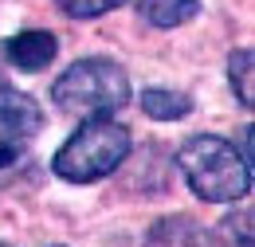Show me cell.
Here are the masks:
<instances>
[{
    "instance_id": "obj_5",
    "label": "cell",
    "mask_w": 255,
    "mask_h": 247,
    "mask_svg": "<svg viewBox=\"0 0 255 247\" xmlns=\"http://www.w3.org/2000/svg\"><path fill=\"white\" fill-rule=\"evenodd\" d=\"M145 247H236L224 232H208L192 216H165L153 224Z\"/></svg>"
},
{
    "instance_id": "obj_7",
    "label": "cell",
    "mask_w": 255,
    "mask_h": 247,
    "mask_svg": "<svg viewBox=\"0 0 255 247\" xmlns=\"http://www.w3.org/2000/svg\"><path fill=\"white\" fill-rule=\"evenodd\" d=\"M141 110L157 122H181L192 114V98L185 91H165V87H149L141 91Z\"/></svg>"
},
{
    "instance_id": "obj_10",
    "label": "cell",
    "mask_w": 255,
    "mask_h": 247,
    "mask_svg": "<svg viewBox=\"0 0 255 247\" xmlns=\"http://www.w3.org/2000/svg\"><path fill=\"white\" fill-rule=\"evenodd\" d=\"M59 4V12L71 16V20H95L102 12H110V8H122L126 0H55Z\"/></svg>"
},
{
    "instance_id": "obj_11",
    "label": "cell",
    "mask_w": 255,
    "mask_h": 247,
    "mask_svg": "<svg viewBox=\"0 0 255 247\" xmlns=\"http://www.w3.org/2000/svg\"><path fill=\"white\" fill-rule=\"evenodd\" d=\"M0 247H12V244H8V240H0Z\"/></svg>"
},
{
    "instance_id": "obj_3",
    "label": "cell",
    "mask_w": 255,
    "mask_h": 247,
    "mask_svg": "<svg viewBox=\"0 0 255 247\" xmlns=\"http://www.w3.org/2000/svg\"><path fill=\"white\" fill-rule=\"evenodd\" d=\"M51 102L63 114H118L129 102V79L114 59H75L63 75L51 83Z\"/></svg>"
},
{
    "instance_id": "obj_1",
    "label": "cell",
    "mask_w": 255,
    "mask_h": 247,
    "mask_svg": "<svg viewBox=\"0 0 255 247\" xmlns=\"http://www.w3.org/2000/svg\"><path fill=\"white\" fill-rule=\"evenodd\" d=\"M177 169L208 204H236L252 192V161L220 133H196L177 149Z\"/></svg>"
},
{
    "instance_id": "obj_6",
    "label": "cell",
    "mask_w": 255,
    "mask_h": 247,
    "mask_svg": "<svg viewBox=\"0 0 255 247\" xmlns=\"http://www.w3.org/2000/svg\"><path fill=\"white\" fill-rule=\"evenodd\" d=\"M59 55V39L51 35V31H20V35H12L8 39V59L16 63L20 71H43V67H51Z\"/></svg>"
},
{
    "instance_id": "obj_4",
    "label": "cell",
    "mask_w": 255,
    "mask_h": 247,
    "mask_svg": "<svg viewBox=\"0 0 255 247\" xmlns=\"http://www.w3.org/2000/svg\"><path fill=\"white\" fill-rule=\"evenodd\" d=\"M43 129V106L16 87H0V169H12Z\"/></svg>"
},
{
    "instance_id": "obj_8",
    "label": "cell",
    "mask_w": 255,
    "mask_h": 247,
    "mask_svg": "<svg viewBox=\"0 0 255 247\" xmlns=\"http://www.w3.org/2000/svg\"><path fill=\"white\" fill-rule=\"evenodd\" d=\"M137 12L153 28H181L200 12V0H137Z\"/></svg>"
},
{
    "instance_id": "obj_2",
    "label": "cell",
    "mask_w": 255,
    "mask_h": 247,
    "mask_svg": "<svg viewBox=\"0 0 255 247\" xmlns=\"http://www.w3.org/2000/svg\"><path fill=\"white\" fill-rule=\"evenodd\" d=\"M129 149L133 137L126 125H118L110 114H95L59 145V153L51 157V169L67 185H95L126 161Z\"/></svg>"
},
{
    "instance_id": "obj_9",
    "label": "cell",
    "mask_w": 255,
    "mask_h": 247,
    "mask_svg": "<svg viewBox=\"0 0 255 247\" xmlns=\"http://www.w3.org/2000/svg\"><path fill=\"white\" fill-rule=\"evenodd\" d=\"M228 79H232V91H236V102L244 110L255 106V55L252 47H236L232 59H228Z\"/></svg>"
}]
</instances>
